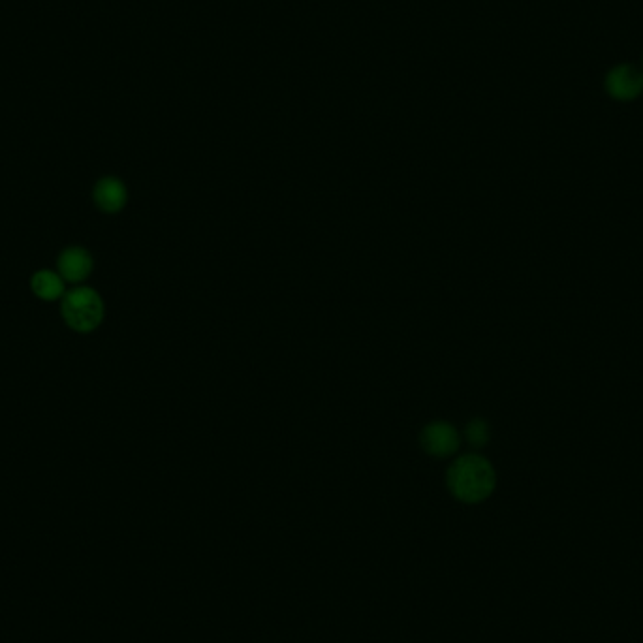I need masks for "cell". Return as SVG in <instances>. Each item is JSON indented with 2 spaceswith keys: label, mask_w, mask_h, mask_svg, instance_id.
<instances>
[{
  "label": "cell",
  "mask_w": 643,
  "mask_h": 643,
  "mask_svg": "<svg viewBox=\"0 0 643 643\" xmlns=\"http://www.w3.org/2000/svg\"><path fill=\"white\" fill-rule=\"evenodd\" d=\"M31 290L36 298L44 299V301H55V299L63 298L66 294L63 277L55 271H49V269L36 271L32 275Z\"/></svg>",
  "instance_id": "52a82bcc"
},
{
  "label": "cell",
  "mask_w": 643,
  "mask_h": 643,
  "mask_svg": "<svg viewBox=\"0 0 643 643\" xmlns=\"http://www.w3.org/2000/svg\"><path fill=\"white\" fill-rule=\"evenodd\" d=\"M465 437H467V442L474 446V448H484L489 439H491V431H489V425L484 420L476 418L472 420L465 427Z\"/></svg>",
  "instance_id": "ba28073f"
},
{
  "label": "cell",
  "mask_w": 643,
  "mask_h": 643,
  "mask_svg": "<svg viewBox=\"0 0 643 643\" xmlns=\"http://www.w3.org/2000/svg\"><path fill=\"white\" fill-rule=\"evenodd\" d=\"M57 267H59V275L63 277L64 281L81 283L93 271V256L83 247H68L61 252V256L57 260Z\"/></svg>",
  "instance_id": "8992f818"
},
{
  "label": "cell",
  "mask_w": 643,
  "mask_h": 643,
  "mask_svg": "<svg viewBox=\"0 0 643 643\" xmlns=\"http://www.w3.org/2000/svg\"><path fill=\"white\" fill-rule=\"evenodd\" d=\"M606 93L617 102H632L643 95V70L634 64H617L606 74Z\"/></svg>",
  "instance_id": "3957f363"
},
{
  "label": "cell",
  "mask_w": 643,
  "mask_h": 643,
  "mask_svg": "<svg viewBox=\"0 0 643 643\" xmlns=\"http://www.w3.org/2000/svg\"><path fill=\"white\" fill-rule=\"evenodd\" d=\"M497 486L493 465L482 455H463L448 471V487L457 501L478 504L491 497Z\"/></svg>",
  "instance_id": "6da1fadb"
},
{
  "label": "cell",
  "mask_w": 643,
  "mask_h": 643,
  "mask_svg": "<svg viewBox=\"0 0 643 643\" xmlns=\"http://www.w3.org/2000/svg\"><path fill=\"white\" fill-rule=\"evenodd\" d=\"M93 198H95L96 207L102 213L113 215V213H119L125 209L126 202H128V190L121 179L104 177L96 183Z\"/></svg>",
  "instance_id": "5b68a950"
},
{
  "label": "cell",
  "mask_w": 643,
  "mask_h": 643,
  "mask_svg": "<svg viewBox=\"0 0 643 643\" xmlns=\"http://www.w3.org/2000/svg\"><path fill=\"white\" fill-rule=\"evenodd\" d=\"M422 448L429 455L433 457H452V455L459 450V433L454 425L448 422H433V424L425 425L422 431Z\"/></svg>",
  "instance_id": "277c9868"
},
{
  "label": "cell",
  "mask_w": 643,
  "mask_h": 643,
  "mask_svg": "<svg viewBox=\"0 0 643 643\" xmlns=\"http://www.w3.org/2000/svg\"><path fill=\"white\" fill-rule=\"evenodd\" d=\"M61 314L70 330L78 333L95 331L104 320V299L95 288H74L66 292L61 301Z\"/></svg>",
  "instance_id": "7a4b0ae2"
}]
</instances>
